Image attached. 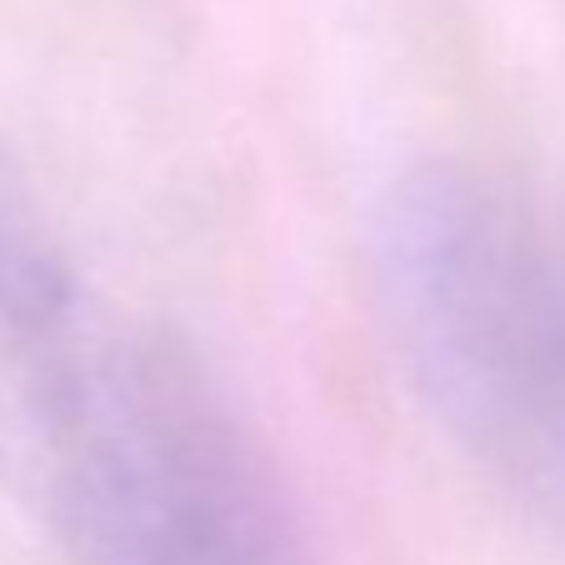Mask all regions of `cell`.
<instances>
[{
  "label": "cell",
  "mask_w": 565,
  "mask_h": 565,
  "mask_svg": "<svg viewBox=\"0 0 565 565\" xmlns=\"http://www.w3.org/2000/svg\"><path fill=\"white\" fill-rule=\"evenodd\" d=\"M0 491L75 565H320L221 375L86 290L0 335Z\"/></svg>",
  "instance_id": "1"
},
{
  "label": "cell",
  "mask_w": 565,
  "mask_h": 565,
  "mask_svg": "<svg viewBox=\"0 0 565 565\" xmlns=\"http://www.w3.org/2000/svg\"><path fill=\"white\" fill-rule=\"evenodd\" d=\"M371 266L440 430L505 486L565 495L561 221L476 160H416L375 201Z\"/></svg>",
  "instance_id": "2"
},
{
  "label": "cell",
  "mask_w": 565,
  "mask_h": 565,
  "mask_svg": "<svg viewBox=\"0 0 565 565\" xmlns=\"http://www.w3.org/2000/svg\"><path fill=\"white\" fill-rule=\"evenodd\" d=\"M75 286L81 276L55 241L41 201L0 156V316L51 306Z\"/></svg>",
  "instance_id": "3"
}]
</instances>
